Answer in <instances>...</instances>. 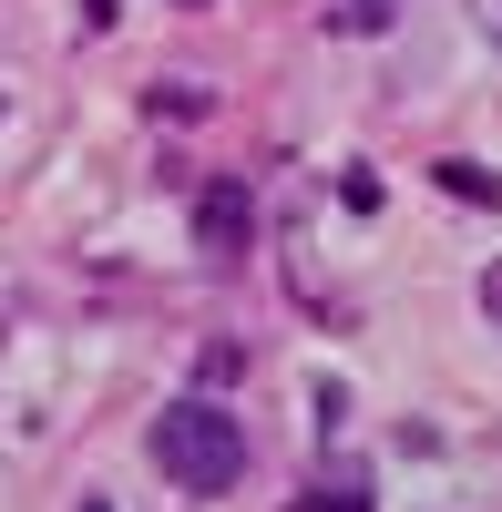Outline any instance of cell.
<instances>
[{"instance_id": "obj_1", "label": "cell", "mask_w": 502, "mask_h": 512, "mask_svg": "<svg viewBox=\"0 0 502 512\" xmlns=\"http://www.w3.org/2000/svg\"><path fill=\"white\" fill-rule=\"evenodd\" d=\"M154 461L185 492H236L246 482V431H236L216 400H175V410L154 420Z\"/></svg>"}, {"instance_id": "obj_2", "label": "cell", "mask_w": 502, "mask_h": 512, "mask_svg": "<svg viewBox=\"0 0 502 512\" xmlns=\"http://www.w3.org/2000/svg\"><path fill=\"white\" fill-rule=\"evenodd\" d=\"M246 226H257V205H246L236 175H216V185L195 195V236H205V256H246Z\"/></svg>"}, {"instance_id": "obj_3", "label": "cell", "mask_w": 502, "mask_h": 512, "mask_svg": "<svg viewBox=\"0 0 502 512\" xmlns=\"http://www.w3.org/2000/svg\"><path fill=\"white\" fill-rule=\"evenodd\" d=\"M339 31H359V41H369V31H390V0H349V11H339Z\"/></svg>"}, {"instance_id": "obj_4", "label": "cell", "mask_w": 502, "mask_h": 512, "mask_svg": "<svg viewBox=\"0 0 502 512\" xmlns=\"http://www.w3.org/2000/svg\"><path fill=\"white\" fill-rule=\"evenodd\" d=\"M482 318L502 328V256H492V277H482Z\"/></svg>"}, {"instance_id": "obj_5", "label": "cell", "mask_w": 502, "mask_h": 512, "mask_svg": "<svg viewBox=\"0 0 502 512\" xmlns=\"http://www.w3.org/2000/svg\"><path fill=\"white\" fill-rule=\"evenodd\" d=\"M308 512H369V492H318Z\"/></svg>"}, {"instance_id": "obj_6", "label": "cell", "mask_w": 502, "mask_h": 512, "mask_svg": "<svg viewBox=\"0 0 502 512\" xmlns=\"http://www.w3.org/2000/svg\"><path fill=\"white\" fill-rule=\"evenodd\" d=\"M93 512H103V502H93Z\"/></svg>"}]
</instances>
